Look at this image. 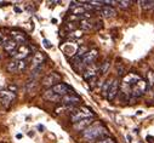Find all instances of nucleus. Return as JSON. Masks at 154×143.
Instances as JSON below:
<instances>
[{
  "label": "nucleus",
  "instance_id": "obj_17",
  "mask_svg": "<svg viewBox=\"0 0 154 143\" xmlns=\"http://www.w3.org/2000/svg\"><path fill=\"white\" fill-rule=\"evenodd\" d=\"M43 96H44V98H45L46 101H49V102H61V99H62V97L58 96L57 93H55V92L52 91V89H49L48 91H45Z\"/></svg>",
  "mask_w": 154,
  "mask_h": 143
},
{
  "label": "nucleus",
  "instance_id": "obj_4",
  "mask_svg": "<svg viewBox=\"0 0 154 143\" xmlns=\"http://www.w3.org/2000/svg\"><path fill=\"white\" fill-rule=\"evenodd\" d=\"M29 53H30V47L24 44V45H20V46L17 47V50H16L14 53H11V56L14 57V59L23 61L24 58H27V57L29 56Z\"/></svg>",
  "mask_w": 154,
  "mask_h": 143
},
{
  "label": "nucleus",
  "instance_id": "obj_21",
  "mask_svg": "<svg viewBox=\"0 0 154 143\" xmlns=\"http://www.w3.org/2000/svg\"><path fill=\"white\" fill-rule=\"evenodd\" d=\"M147 85L149 90L154 89V72L153 70H148V73H147Z\"/></svg>",
  "mask_w": 154,
  "mask_h": 143
},
{
  "label": "nucleus",
  "instance_id": "obj_3",
  "mask_svg": "<svg viewBox=\"0 0 154 143\" xmlns=\"http://www.w3.org/2000/svg\"><path fill=\"white\" fill-rule=\"evenodd\" d=\"M61 103L64 104L66 107H72V108H74L75 105H78V104L82 103V98L78 95H75V93H69V95L62 97Z\"/></svg>",
  "mask_w": 154,
  "mask_h": 143
},
{
  "label": "nucleus",
  "instance_id": "obj_32",
  "mask_svg": "<svg viewBox=\"0 0 154 143\" xmlns=\"http://www.w3.org/2000/svg\"><path fill=\"white\" fill-rule=\"evenodd\" d=\"M82 30H75V32H73V34H72V37H74V38H80L82 37Z\"/></svg>",
  "mask_w": 154,
  "mask_h": 143
},
{
  "label": "nucleus",
  "instance_id": "obj_26",
  "mask_svg": "<svg viewBox=\"0 0 154 143\" xmlns=\"http://www.w3.org/2000/svg\"><path fill=\"white\" fill-rule=\"evenodd\" d=\"M95 143H115V142H114V139L110 138V137H103V138L96 141Z\"/></svg>",
  "mask_w": 154,
  "mask_h": 143
},
{
  "label": "nucleus",
  "instance_id": "obj_30",
  "mask_svg": "<svg viewBox=\"0 0 154 143\" xmlns=\"http://www.w3.org/2000/svg\"><path fill=\"white\" fill-rule=\"evenodd\" d=\"M66 28H67L68 30H74V32H75V29H76V26H75V23H74V22H69V23H67Z\"/></svg>",
  "mask_w": 154,
  "mask_h": 143
},
{
  "label": "nucleus",
  "instance_id": "obj_31",
  "mask_svg": "<svg viewBox=\"0 0 154 143\" xmlns=\"http://www.w3.org/2000/svg\"><path fill=\"white\" fill-rule=\"evenodd\" d=\"M43 44H44V46H45L46 49H51V47H52V44H51L48 39H44V40H43Z\"/></svg>",
  "mask_w": 154,
  "mask_h": 143
},
{
  "label": "nucleus",
  "instance_id": "obj_35",
  "mask_svg": "<svg viewBox=\"0 0 154 143\" xmlns=\"http://www.w3.org/2000/svg\"><path fill=\"white\" fill-rule=\"evenodd\" d=\"M5 5H6V3H4V2L2 3V2H0V6H5Z\"/></svg>",
  "mask_w": 154,
  "mask_h": 143
},
{
  "label": "nucleus",
  "instance_id": "obj_25",
  "mask_svg": "<svg viewBox=\"0 0 154 143\" xmlns=\"http://www.w3.org/2000/svg\"><path fill=\"white\" fill-rule=\"evenodd\" d=\"M112 81H113V80H107V81L104 83L103 89H102V95H103V96H107V93H108V90H109V87H110Z\"/></svg>",
  "mask_w": 154,
  "mask_h": 143
},
{
  "label": "nucleus",
  "instance_id": "obj_9",
  "mask_svg": "<svg viewBox=\"0 0 154 143\" xmlns=\"http://www.w3.org/2000/svg\"><path fill=\"white\" fill-rule=\"evenodd\" d=\"M52 91H54L55 93H57L58 96H61V97L67 96V95H69V93H73L72 87L68 86V85L64 84V83H60V84L55 85V86L52 87Z\"/></svg>",
  "mask_w": 154,
  "mask_h": 143
},
{
  "label": "nucleus",
  "instance_id": "obj_8",
  "mask_svg": "<svg viewBox=\"0 0 154 143\" xmlns=\"http://www.w3.org/2000/svg\"><path fill=\"white\" fill-rule=\"evenodd\" d=\"M97 56H98V52H97V50L96 49H94V50H89V52L82 58V67H89V65H91L92 63H95V59L97 58Z\"/></svg>",
  "mask_w": 154,
  "mask_h": 143
},
{
  "label": "nucleus",
  "instance_id": "obj_22",
  "mask_svg": "<svg viewBox=\"0 0 154 143\" xmlns=\"http://www.w3.org/2000/svg\"><path fill=\"white\" fill-rule=\"evenodd\" d=\"M109 64H110V62H109L108 59H106V61L101 64V67H100V72H98V74H101V75L106 74V73H107V70H108V68H109Z\"/></svg>",
  "mask_w": 154,
  "mask_h": 143
},
{
  "label": "nucleus",
  "instance_id": "obj_2",
  "mask_svg": "<svg viewBox=\"0 0 154 143\" xmlns=\"http://www.w3.org/2000/svg\"><path fill=\"white\" fill-rule=\"evenodd\" d=\"M95 114L92 113V111L88 107H80V108H75L72 114H70V121L73 124L78 123L80 120H84V119H89V118H94Z\"/></svg>",
  "mask_w": 154,
  "mask_h": 143
},
{
  "label": "nucleus",
  "instance_id": "obj_13",
  "mask_svg": "<svg viewBox=\"0 0 154 143\" xmlns=\"http://www.w3.org/2000/svg\"><path fill=\"white\" fill-rule=\"evenodd\" d=\"M18 46H20V45H18L15 40H12V39H6V40L3 43V49H4L6 52H9L10 55L14 53V52L17 50Z\"/></svg>",
  "mask_w": 154,
  "mask_h": 143
},
{
  "label": "nucleus",
  "instance_id": "obj_20",
  "mask_svg": "<svg viewBox=\"0 0 154 143\" xmlns=\"http://www.w3.org/2000/svg\"><path fill=\"white\" fill-rule=\"evenodd\" d=\"M79 27H80L82 30H90V29H92L94 24H92V22L90 20L85 18V20H80L79 21Z\"/></svg>",
  "mask_w": 154,
  "mask_h": 143
},
{
  "label": "nucleus",
  "instance_id": "obj_23",
  "mask_svg": "<svg viewBox=\"0 0 154 143\" xmlns=\"http://www.w3.org/2000/svg\"><path fill=\"white\" fill-rule=\"evenodd\" d=\"M89 52V49L86 47V46H80L79 49H78V51H76V57H79V58H83L86 53Z\"/></svg>",
  "mask_w": 154,
  "mask_h": 143
},
{
  "label": "nucleus",
  "instance_id": "obj_10",
  "mask_svg": "<svg viewBox=\"0 0 154 143\" xmlns=\"http://www.w3.org/2000/svg\"><path fill=\"white\" fill-rule=\"evenodd\" d=\"M118 91H119V81L117 79H113L112 84H110V87L108 90V93H107V99L108 101H113L118 95Z\"/></svg>",
  "mask_w": 154,
  "mask_h": 143
},
{
  "label": "nucleus",
  "instance_id": "obj_34",
  "mask_svg": "<svg viewBox=\"0 0 154 143\" xmlns=\"http://www.w3.org/2000/svg\"><path fill=\"white\" fill-rule=\"evenodd\" d=\"M6 39L4 38V35H3V33H0V43H4Z\"/></svg>",
  "mask_w": 154,
  "mask_h": 143
},
{
  "label": "nucleus",
  "instance_id": "obj_36",
  "mask_svg": "<svg viewBox=\"0 0 154 143\" xmlns=\"http://www.w3.org/2000/svg\"><path fill=\"white\" fill-rule=\"evenodd\" d=\"M15 11H16V12H21V10H20L18 8H15Z\"/></svg>",
  "mask_w": 154,
  "mask_h": 143
},
{
  "label": "nucleus",
  "instance_id": "obj_37",
  "mask_svg": "<svg viewBox=\"0 0 154 143\" xmlns=\"http://www.w3.org/2000/svg\"><path fill=\"white\" fill-rule=\"evenodd\" d=\"M28 136H30V137H33V136H34V132H29V133H28Z\"/></svg>",
  "mask_w": 154,
  "mask_h": 143
},
{
  "label": "nucleus",
  "instance_id": "obj_33",
  "mask_svg": "<svg viewBox=\"0 0 154 143\" xmlns=\"http://www.w3.org/2000/svg\"><path fill=\"white\" fill-rule=\"evenodd\" d=\"M9 89H10L11 92H15V93H16V91H17V86H15V85H10Z\"/></svg>",
  "mask_w": 154,
  "mask_h": 143
},
{
  "label": "nucleus",
  "instance_id": "obj_14",
  "mask_svg": "<svg viewBox=\"0 0 154 143\" xmlns=\"http://www.w3.org/2000/svg\"><path fill=\"white\" fill-rule=\"evenodd\" d=\"M61 49H62V51L67 55V56H75L76 55V51H78V47H76L73 43H66V44H63L62 46H60Z\"/></svg>",
  "mask_w": 154,
  "mask_h": 143
},
{
  "label": "nucleus",
  "instance_id": "obj_6",
  "mask_svg": "<svg viewBox=\"0 0 154 143\" xmlns=\"http://www.w3.org/2000/svg\"><path fill=\"white\" fill-rule=\"evenodd\" d=\"M100 67H101V65L95 64V63H92L91 65L86 67L85 70H84V73H83L84 79H85L86 81H90L91 79L97 78V74H98V72H100Z\"/></svg>",
  "mask_w": 154,
  "mask_h": 143
},
{
  "label": "nucleus",
  "instance_id": "obj_27",
  "mask_svg": "<svg viewBox=\"0 0 154 143\" xmlns=\"http://www.w3.org/2000/svg\"><path fill=\"white\" fill-rule=\"evenodd\" d=\"M118 4L122 9H128L132 4V2H123V0H120V2H118Z\"/></svg>",
  "mask_w": 154,
  "mask_h": 143
},
{
  "label": "nucleus",
  "instance_id": "obj_19",
  "mask_svg": "<svg viewBox=\"0 0 154 143\" xmlns=\"http://www.w3.org/2000/svg\"><path fill=\"white\" fill-rule=\"evenodd\" d=\"M6 69H8L9 73H17L18 72V61L17 59H12V61L8 62Z\"/></svg>",
  "mask_w": 154,
  "mask_h": 143
},
{
  "label": "nucleus",
  "instance_id": "obj_5",
  "mask_svg": "<svg viewBox=\"0 0 154 143\" xmlns=\"http://www.w3.org/2000/svg\"><path fill=\"white\" fill-rule=\"evenodd\" d=\"M148 89V85H147V81H144V80H140V81H137L136 84H135V86L131 89V96L132 97H135V98H137V97H141V96H143L144 95V92H146V90Z\"/></svg>",
  "mask_w": 154,
  "mask_h": 143
},
{
  "label": "nucleus",
  "instance_id": "obj_24",
  "mask_svg": "<svg viewBox=\"0 0 154 143\" xmlns=\"http://www.w3.org/2000/svg\"><path fill=\"white\" fill-rule=\"evenodd\" d=\"M142 9L144 10H149V9H154V2H140Z\"/></svg>",
  "mask_w": 154,
  "mask_h": 143
},
{
  "label": "nucleus",
  "instance_id": "obj_29",
  "mask_svg": "<svg viewBox=\"0 0 154 143\" xmlns=\"http://www.w3.org/2000/svg\"><path fill=\"white\" fill-rule=\"evenodd\" d=\"M27 67V62L23 59V61H18V72H23Z\"/></svg>",
  "mask_w": 154,
  "mask_h": 143
},
{
  "label": "nucleus",
  "instance_id": "obj_18",
  "mask_svg": "<svg viewBox=\"0 0 154 143\" xmlns=\"http://www.w3.org/2000/svg\"><path fill=\"white\" fill-rule=\"evenodd\" d=\"M100 11H101V15H102L103 17H107V18H109V17H114L115 15H117V11H115L112 6H109V5H107V6H102Z\"/></svg>",
  "mask_w": 154,
  "mask_h": 143
},
{
  "label": "nucleus",
  "instance_id": "obj_7",
  "mask_svg": "<svg viewBox=\"0 0 154 143\" xmlns=\"http://www.w3.org/2000/svg\"><path fill=\"white\" fill-rule=\"evenodd\" d=\"M60 81H61V77H60L57 73H50V74H48V75L43 79V85H44L45 87L52 89L55 85L60 84Z\"/></svg>",
  "mask_w": 154,
  "mask_h": 143
},
{
  "label": "nucleus",
  "instance_id": "obj_16",
  "mask_svg": "<svg viewBox=\"0 0 154 143\" xmlns=\"http://www.w3.org/2000/svg\"><path fill=\"white\" fill-rule=\"evenodd\" d=\"M11 39L15 40L17 44L20 45H24V43L27 41V37L26 34L22 33V32H12L11 33Z\"/></svg>",
  "mask_w": 154,
  "mask_h": 143
},
{
  "label": "nucleus",
  "instance_id": "obj_15",
  "mask_svg": "<svg viewBox=\"0 0 154 143\" xmlns=\"http://www.w3.org/2000/svg\"><path fill=\"white\" fill-rule=\"evenodd\" d=\"M45 59H46V56H45L44 52L36 51V52L34 53V56H33V59H32V62H33V68H34V67H38V65H43L44 62H45Z\"/></svg>",
  "mask_w": 154,
  "mask_h": 143
},
{
  "label": "nucleus",
  "instance_id": "obj_12",
  "mask_svg": "<svg viewBox=\"0 0 154 143\" xmlns=\"http://www.w3.org/2000/svg\"><path fill=\"white\" fill-rule=\"evenodd\" d=\"M92 121H94V118H89V119H84V120H80L78 123L73 124V126L76 131H85L90 125H92Z\"/></svg>",
  "mask_w": 154,
  "mask_h": 143
},
{
  "label": "nucleus",
  "instance_id": "obj_28",
  "mask_svg": "<svg viewBox=\"0 0 154 143\" xmlns=\"http://www.w3.org/2000/svg\"><path fill=\"white\" fill-rule=\"evenodd\" d=\"M35 85H36V83H35V79H33V78H32V81L29 80V81L27 83V91H30V90H33Z\"/></svg>",
  "mask_w": 154,
  "mask_h": 143
},
{
  "label": "nucleus",
  "instance_id": "obj_1",
  "mask_svg": "<svg viewBox=\"0 0 154 143\" xmlns=\"http://www.w3.org/2000/svg\"><path fill=\"white\" fill-rule=\"evenodd\" d=\"M107 135V129L101 123H95L90 125L85 131H83V137L89 142H96Z\"/></svg>",
  "mask_w": 154,
  "mask_h": 143
},
{
  "label": "nucleus",
  "instance_id": "obj_11",
  "mask_svg": "<svg viewBox=\"0 0 154 143\" xmlns=\"http://www.w3.org/2000/svg\"><path fill=\"white\" fill-rule=\"evenodd\" d=\"M16 98V93L11 91H0V102L4 104H10Z\"/></svg>",
  "mask_w": 154,
  "mask_h": 143
}]
</instances>
